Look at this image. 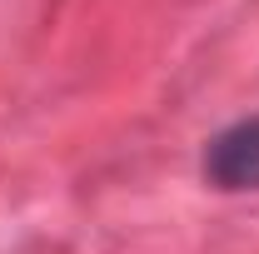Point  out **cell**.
<instances>
[{
    "label": "cell",
    "mask_w": 259,
    "mask_h": 254,
    "mask_svg": "<svg viewBox=\"0 0 259 254\" xmlns=\"http://www.w3.org/2000/svg\"><path fill=\"white\" fill-rule=\"evenodd\" d=\"M204 175L220 190H259V115L239 120V125H229L225 135L209 140Z\"/></svg>",
    "instance_id": "6da1fadb"
}]
</instances>
